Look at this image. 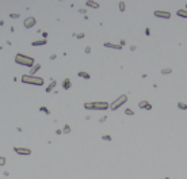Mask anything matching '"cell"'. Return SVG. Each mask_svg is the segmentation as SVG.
<instances>
[{
    "label": "cell",
    "instance_id": "cell-1",
    "mask_svg": "<svg viewBox=\"0 0 187 179\" xmlns=\"http://www.w3.org/2000/svg\"><path fill=\"white\" fill-rule=\"evenodd\" d=\"M15 63L23 65V67H28V68L34 67V58L28 57V56H26V54H21V53H18L15 56Z\"/></svg>",
    "mask_w": 187,
    "mask_h": 179
},
{
    "label": "cell",
    "instance_id": "cell-2",
    "mask_svg": "<svg viewBox=\"0 0 187 179\" xmlns=\"http://www.w3.org/2000/svg\"><path fill=\"white\" fill-rule=\"evenodd\" d=\"M22 83L25 84H34V86H42L44 79L38 76H31V75H23L22 76Z\"/></svg>",
    "mask_w": 187,
    "mask_h": 179
},
{
    "label": "cell",
    "instance_id": "cell-3",
    "mask_svg": "<svg viewBox=\"0 0 187 179\" xmlns=\"http://www.w3.org/2000/svg\"><path fill=\"white\" fill-rule=\"evenodd\" d=\"M84 107L87 110H106L110 106L106 102H91V103H84Z\"/></svg>",
    "mask_w": 187,
    "mask_h": 179
},
{
    "label": "cell",
    "instance_id": "cell-4",
    "mask_svg": "<svg viewBox=\"0 0 187 179\" xmlns=\"http://www.w3.org/2000/svg\"><path fill=\"white\" fill-rule=\"evenodd\" d=\"M126 101H127V96L126 95H121L117 101H114L111 105H110V109H111V110H117L118 107H121L123 105V103H126Z\"/></svg>",
    "mask_w": 187,
    "mask_h": 179
},
{
    "label": "cell",
    "instance_id": "cell-5",
    "mask_svg": "<svg viewBox=\"0 0 187 179\" xmlns=\"http://www.w3.org/2000/svg\"><path fill=\"white\" fill-rule=\"evenodd\" d=\"M14 151H15L18 155H23V156H28V155L31 153V149H28V148H19V147H15V148H14Z\"/></svg>",
    "mask_w": 187,
    "mask_h": 179
},
{
    "label": "cell",
    "instance_id": "cell-6",
    "mask_svg": "<svg viewBox=\"0 0 187 179\" xmlns=\"http://www.w3.org/2000/svg\"><path fill=\"white\" fill-rule=\"evenodd\" d=\"M153 14H155L156 18H164V19H170L171 18V14L168 11H155Z\"/></svg>",
    "mask_w": 187,
    "mask_h": 179
},
{
    "label": "cell",
    "instance_id": "cell-7",
    "mask_svg": "<svg viewBox=\"0 0 187 179\" xmlns=\"http://www.w3.org/2000/svg\"><path fill=\"white\" fill-rule=\"evenodd\" d=\"M35 25V18H27V19L25 21V27L26 29H30V27H33Z\"/></svg>",
    "mask_w": 187,
    "mask_h": 179
},
{
    "label": "cell",
    "instance_id": "cell-8",
    "mask_svg": "<svg viewBox=\"0 0 187 179\" xmlns=\"http://www.w3.org/2000/svg\"><path fill=\"white\" fill-rule=\"evenodd\" d=\"M138 106H140V109H145V110H151L152 109V105L151 103H148L146 101H142L138 103Z\"/></svg>",
    "mask_w": 187,
    "mask_h": 179
},
{
    "label": "cell",
    "instance_id": "cell-9",
    "mask_svg": "<svg viewBox=\"0 0 187 179\" xmlns=\"http://www.w3.org/2000/svg\"><path fill=\"white\" fill-rule=\"evenodd\" d=\"M104 46H106V48H113V49H121L122 48L121 45H114V44H110V42H106Z\"/></svg>",
    "mask_w": 187,
    "mask_h": 179
},
{
    "label": "cell",
    "instance_id": "cell-10",
    "mask_svg": "<svg viewBox=\"0 0 187 179\" xmlns=\"http://www.w3.org/2000/svg\"><path fill=\"white\" fill-rule=\"evenodd\" d=\"M176 14H178L180 18H187V11L186 10H178V11H176Z\"/></svg>",
    "mask_w": 187,
    "mask_h": 179
},
{
    "label": "cell",
    "instance_id": "cell-11",
    "mask_svg": "<svg viewBox=\"0 0 187 179\" xmlns=\"http://www.w3.org/2000/svg\"><path fill=\"white\" fill-rule=\"evenodd\" d=\"M40 68H41V67H40V64H35L34 67L31 68V71H30V75H31V76H34V73H35V72H37V71L40 69Z\"/></svg>",
    "mask_w": 187,
    "mask_h": 179
},
{
    "label": "cell",
    "instance_id": "cell-12",
    "mask_svg": "<svg viewBox=\"0 0 187 179\" xmlns=\"http://www.w3.org/2000/svg\"><path fill=\"white\" fill-rule=\"evenodd\" d=\"M62 87H64L65 90H68V88H71V80H68V79H65V80H64V83H62Z\"/></svg>",
    "mask_w": 187,
    "mask_h": 179
},
{
    "label": "cell",
    "instance_id": "cell-13",
    "mask_svg": "<svg viewBox=\"0 0 187 179\" xmlns=\"http://www.w3.org/2000/svg\"><path fill=\"white\" fill-rule=\"evenodd\" d=\"M45 44H46L45 39H42V41H34V42H33V46H40V45H45Z\"/></svg>",
    "mask_w": 187,
    "mask_h": 179
},
{
    "label": "cell",
    "instance_id": "cell-14",
    "mask_svg": "<svg viewBox=\"0 0 187 179\" xmlns=\"http://www.w3.org/2000/svg\"><path fill=\"white\" fill-rule=\"evenodd\" d=\"M87 6H88V7H92V8H98L99 4L95 3V2H87Z\"/></svg>",
    "mask_w": 187,
    "mask_h": 179
},
{
    "label": "cell",
    "instance_id": "cell-15",
    "mask_svg": "<svg viewBox=\"0 0 187 179\" xmlns=\"http://www.w3.org/2000/svg\"><path fill=\"white\" fill-rule=\"evenodd\" d=\"M79 76L83 77V79H90V73H87V72H79Z\"/></svg>",
    "mask_w": 187,
    "mask_h": 179
},
{
    "label": "cell",
    "instance_id": "cell-16",
    "mask_svg": "<svg viewBox=\"0 0 187 179\" xmlns=\"http://www.w3.org/2000/svg\"><path fill=\"white\" fill-rule=\"evenodd\" d=\"M172 72V69L171 68H164V69H161V73L163 75H165V73H171Z\"/></svg>",
    "mask_w": 187,
    "mask_h": 179
},
{
    "label": "cell",
    "instance_id": "cell-17",
    "mask_svg": "<svg viewBox=\"0 0 187 179\" xmlns=\"http://www.w3.org/2000/svg\"><path fill=\"white\" fill-rule=\"evenodd\" d=\"M178 107H179V109H182V110H186V109H187V105H184V103L179 102V103H178Z\"/></svg>",
    "mask_w": 187,
    "mask_h": 179
},
{
    "label": "cell",
    "instance_id": "cell-18",
    "mask_svg": "<svg viewBox=\"0 0 187 179\" xmlns=\"http://www.w3.org/2000/svg\"><path fill=\"white\" fill-rule=\"evenodd\" d=\"M54 86H56V82H52V83H50V86H49V88H47L46 91H47V92H49V91H52V88H53Z\"/></svg>",
    "mask_w": 187,
    "mask_h": 179
},
{
    "label": "cell",
    "instance_id": "cell-19",
    "mask_svg": "<svg viewBox=\"0 0 187 179\" xmlns=\"http://www.w3.org/2000/svg\"><path fill=\"white\" fill-rule=\"evenodd\" d=\"M119 10H121V11H125V3H123V2L119 3Z\"/></svg>",
    "mask_w": 187,
    "mask_h": 179
},
{
    "label": "cell",
    "instance_id": "cell-20",
    "mask_svg": "<svg viewBox=\"0 0 187 179\" xmlns=\"http://www.w3.org/2000/svg\"><path fill=\"white\" fill-rule=\"evenodd\" d=\"M4 164H6V159L0 156V166H4Z\"/></svg>",
    "mask_w": 187,
    "mask_h": 179
},
{
    "label": "cell",
    "instance_id": "cell-21",
    "mask_svg": "<svg viewBox=\"0 0 187 179\" xmlns=\"http://www.w3.org/2000/svg\"><path fill=\"white\" fill-rule=\"evenodd\" d=\"M125 113H126L127 115H133V114H134V113H133L130 109H126V110H125Z\"/></svg>",
    "mask_w": 187,
    "mask_h": 179
},
{
    "label": "cell",
    "instance_id": "cell-22",
    "mask_svg": "<svg viewBox=\"0 0 187 179\" xmlns=\"http://www.w3.org/2000/svg\"><path fill=\"white\" fill-rule=\"evenodd\" d=\"M64 132H65V133H69V126H68V125H66L65 128H64Z\"/></svg>",
    "mask_w": 187,
    "mask_h": 179
},
{
    "label": "cell",
    "instance_id": "cell-23",
    "mask_svg": "<svg viewBox=\"0 0 187 179\" xmlns=\"http://www.w3.org/2000/svg\"><path fill=\"white\" fill-rule=\"evenodd\" d=\"M103 138H104V140H111V137H110V136H104Z\"/></svg>",
    "mask_w": 187,
    "mask_h": 179
}]
</instances>
